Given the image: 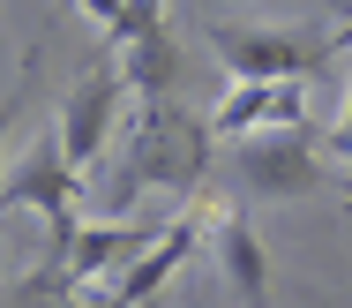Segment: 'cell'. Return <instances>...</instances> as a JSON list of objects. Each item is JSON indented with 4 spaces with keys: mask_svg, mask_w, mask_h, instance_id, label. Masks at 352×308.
I'll return each mask as SVG.
<instances>
[{
    "mask_svg": "<svg viewBox=\"0 0 352 308\" xmlns=\"http://www.w3.org/2000/svg\"><path fill=\"white\" fill-rule=\"evenodd\" d=\"M203 218H217V203H210V196H203L195 211L165 218L157 248H142V256L128 263V271H120V278H113V286H105V294H75L68 308H142L150 294H165V286H173V271H180V263L203 248Z\"/></svg>",
    "mask_w": 352,
    "mask_h": 308,
    "instance_id": "obj_3",
    "label": "cell"
},
{
    "mask_svg": "<svg viewBox=\"0 0 352 308\" xmlns=\"http://www.w3.org/2000/svg\"><path fill=\"white\" fill-rule=\"evenodd\" d=\"M210 45L232 83H307L330 61V38L315 30H217Z\"/></svg>",
    "mask_w": 352,
    "mask_h": 308,
    "instance_id": "obj_2",
    "label": "cell"
},
{
    "mask_svg": "<svg viewBox=\"0 0 352 308\" xmlns=\"http://www.w3.org/2000/svg\"><path fill=\"white\" fill-rule=\"evenodd\" d=\"M120 98H128V83H120V68H90V76H75L68 105H60V128H53L75 173H90V165L105 158V143H113V128H120Z\"/></svg>",
    "mask_w": 352,
    "mask_h": 308,
    "instance_id": "obj_4",
    "label": "cell"
},
{
    "mask_svg": "<svg viewBox=\"0 0 352 308\" xmlns=\"http://www.w3.org/2000/svg\"><path fill=\"white\" fill-rule=\"evenodd\" d=\"M75 8H82V15H90V23H105V30H113V23H120V15H128V0H75Z\"/></svg>",
    "mask_w": 352,
    "mask_h": 308,
    "instance_id": "obj_10",
    "label": "cell"
},
{
    "mask_svg": "<svg viewBox=\"0 0 352 308\" xmlns=\"http://www.w3.org/2000/svg\"><path fill=\"white\" fill-rule=\"evenodd\" d=\"M345 211H352V196H345Z\"/></svg>",
    "mask_w": 352,
    "mask_h": 308,
    "instance_id": "obj_12",
    "label": "cell"
},
{
    "mask_svg": "<svg viewBox=\"0 0 352 308\" xmlns=\"http://www.w3.org/2000/svg\"><path fill=\"white\" fill-rule=\"evenodd\" d=\"M113 68H120V83L135 90L142 105H157V98H173V83H180V45H173V30H150L128 53H113Z\"/></svg>",
    "mask_w": 352,
    "mask_h": 308,
    "instance_id": "obj_9",
    "label": "cell"
},
{
    "mask_svg": "<svg viewBox=\"0 0 352 308\" xmlns=\"http://www.w3.org/2000/svg\"><path fill=\"white\" fill-rule=\"evenodd\" d=\"M217 271H225V286H232L240 308H270V256H263L255 226L232 203H217Z\"/></svg>",
    "mask_w": 352,
    "mask_h": 308,
    "instance_id": "obj_8",
    "label": "cell"
},
{
    "mask_svg": "<svg viewBox=\"0 0 352 308\" xmlns=\"http://www.w3.org/2000/svg\"><path fill=\"white\" fill-rule=\"evenodd\" d=\"M330 151H338V158H345V165H352V90H345V121L330 128Z\"/></svg>",
    "mask_w": 352,
    "mask_h": 308,
    "instance_id": "obj_11",
    "label": "cell"
},
{
    "mask_svg": "<svg viewBox=\"0 0 352 308\" xmlns=\"http://www.w3.org/2000/svg\"><path fill=\"white\" fill-rule=\"evenodd\" d=\"M232 165L255 196H315L322 188V158L307 143V128H278V136H248L232 143Z\"/></svg>",
    "mask_w": 352,
    "mask_h": 308,
    "instance_id": "obj_5",
    "label": "cell"
},
{
    "mask_svg": "<svg viewBox=\"0 0 352 308\" xmlns=\"http://www.w3.org/2000/svg\"><path fill=\"white\" fill-rule=\"evenodd\" d=\"M210 151H217V128L203 121V113L173 105V98L142 105V113H135V128H128V158H120L113 211H120V203H135L142 188H203V173H210Z\"/></svg>",
    "mask_w": 352,
    "mask_h": 308,
    "instance_id": "obj_1",
    "label": "cell"
},
{
    "mask_svg": "<svg viewBox=\"0 0 352 308\" xmlns=\"http://www.w3.org/2000/svg\"><path fill=\"white\" fill-rule=\"evenodd\" d=\"M217 143H248V136H278V128H307V90L300 83H232L210 113Z\"/></svg>",
    "mask_w": 352,
    "mask_h": 308,
    "instance_id": "obj_6",
    "label": "cell"
},
{
    "mask_svg": "<svg viewBox=\"0 0 352 308\" xmlns=\"http://www.w3.org/2000/svg\"><path fill=\"white\" fill-rule=\"evenodd\" d=\"M157 233H165V226H135V218H105V226H98V218H90L82 240H75V256H68L75 294H90L98 278H120L142 248H157Z\"/></svg>",
    "mask_w": 352,
    "mask_h": 308,
    "instance_id": "obj_7",
    "label": "cell"
}]
</instances>
